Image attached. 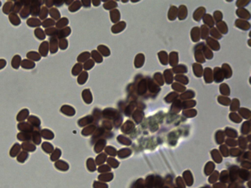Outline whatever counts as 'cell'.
<instances>
[{
  "label": "cell",
  "mask_w": 251,
  "mask_h": 188,
  "mask_svg": "<svg viewBox=\"0 0 251 188\" xmlns=\"http://www.w3.org/2000/svg\"><path fill=\"white\" fill-rule=\"evenodd\" d=\"M17 128L19 131L23 132L31 133L34 129V127L30 123L26 121H22L19 123Z\"/></svg>",
  "instance_id": "6da1fadb"
},
{
  "label": "cell",
  "mask_w": 251,
  "mask_h": 188,
  "mask_svg": "<svg viewBox=\"0 0 251 188\" xmlns=\"http://www.w3.org/2000/svg\"><path fill=\"white\" fill-rule=\"evenodd\" d=\"M21 149L26 152H34L36 150V146L31 142H25L21 145Z\"/></svg>",
  "instance_id": "7a4b0ae2"
},
{
  "label": "cell",
  "mask_w": 251,
  "mask_h": 188,
  "mask_svg": "<svg viewBox=\"0 0 251 188\" xmlns=\"http://www.w3.org/2000/svg\"><path fill=\"white\" fill-rule=\"evenodd\" d=\"M17 138L18 140L24 142H31V133L21 132L18 134Z\"/></svg>",
  "instance_id": "3957f363"
},
{
  "label": "cell",
  "mask_w": 251,
  "mask_h": 188,
  "mask_svg": "<svg viewBox=\"0 0 251 188\" xmlns=\"http://www.w3.org/2000/svg\"><path fill=\"white\" fill-rule=\"evenodd\" d=\"M21 150V146L18 143H15L12 146L10 150L9 155L11 157H15L20 154Z\"/></svg>",
  "instance_id": "277c9868"
},
{
  "label": "cell",
  "mask_w": 251,
  "mask_h": 188,
  "mask_svg": "<svg viewBox=\"0 0 251 188\" xmlns=\"http://www.w3.org/2000/svg\"><path fill=\"white\" fill-rule=\"evenodd\" d=\"M29 111L28 109H23L18 114L16 119L19 122L24 121L29 117Z\"/></svg>",
  "instance_id": "5b68a950"
},
{
  "label": "cell",
  "mask_w": 251,
  "mask_h": 188,
  "mask_svg": "<svg viewBox=\"0 0 251 188\" xmlns=\"http://www.w3.org/2000/svg\"><path fill=\"white\" fill-rule=\"evenodd\" d=\"M28 122L30 123L33 127L39 128L40 125V121L37 117L35 116H30L28 118Z\"/></svg>",
  "instance_id": "8992f818"
},
{
  "label": "cell",
  "mask_w": 251,
  "mask_h": 188,
  "mask_svg": "<svg viewBox=\"0 0 251 188\" xmlns=\"http://www.w3.org/2000/svg\"><path fill=\"white\" fill-rule=\"evenodd\" d=\"M31 141H32V142L35 143V144H36V145H39V144H40L41 140L39 133L36 130H35V131L34 130L31 133Z\"/></svg>",
  "instance_id": "52a82bcc"
},
{
  "label": "cell",
  "mask_w": 251,
  "mask_h": 188,
  "mask_svg": "<svg viewBox=\"0 0 251 188\" xmlns=\"http://www.w3.org/2000/svg\"><path fill=\"white\" fill-rule=\"evenodd\" d=\"M29 157V154L28 152L25 151H21L17 157V160L18 162L21 163H24L28 159Z\"/></svg>",
  "instance_id": "ba28073f"
}]
</instances>
